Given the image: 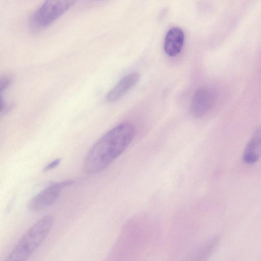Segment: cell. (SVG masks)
Here are the masks:
<instances>
[{
    "instance_id": "cell-4",
    "label": "cell",
    "mask_w": 261,
    "mask_h": 261,
    "mask_svg": "<svg viewBox=\"0 0 261 261\" xmlns=\"http://www.w3.org/2000/svg\"><path fill=\"white\" fill-rule=\"evenodd\" d=\"M73 180H66L50 184L30 200L29 207L33 211H39L53 204L59 197L63 189L74 184Z\"/></svg>"
},
{
    "instance_id": "cell-9",
    "label": "cell",
    "mask_w": 261,
    "mask_h": 261,
    "mask_svg": "<svg viewBox=\"0 0 261 261\" xmlns=\"http://www.w3.org/2000/svg\"><path fill=\"white\" fill-rule=\"evenodd\" d=\"M218 242L219 238L218 237H216L210 240L200 250L198 254L196 256L197 258L195 259L198 260L206 259L213 251L218 244Z\"/></svg>"
},
{
    "instance_id": "cell-6",
    "label": "cell",
    "mask_w": 261,
    "mask_h": 261,
    "mask_svg": "<svg viewBox=\"0 0 261 261\" xmlns=\"http://www.w3.org/2000/svg\"><path fill=\"white\" fill-rule=\"evenodd\" d=\"M140 77V74L136 72L124 76L107 93V101L113 103L119 100L137 83Z\"/></svg>"
},
{
    "instance_id": "cell-7",
    "label": "cell",
    "mask_w": 261,
    "mask_h": 261,
    "mask_svg": "<svg viewBox=\"0 0 261 261\" xmlns=\"http://www.w3.org/2000/svg\"><path fill=\"white\" fill-rule=\"evenodd\" d=\"M185 40L182 30L179 28L170 29L166 34L164 44L165 53L170 57H175L181 51Z\"/></svg>"
},
{
    "instance_id": "cell-3",
    "label": "cell",
    "mask_w": 261,
    "mask_h": 261,
    "mask_svg": "<svg viewBox=\"0 0 261 261\" xmlns=\"http://www.w3.org/2000/svg\"><path fill=\"white\" fill-rule=\"evenodd\" d=\"M77 0H45L34 13L30 26L34 31L47 28L61 16Z\"/></svg>"
},
{
    "instance_id": "cell-5",
    "label": "cell",
    "mask_w": 261,
    "mask_h": 261,
    "mask_svg": "<svg viewBox=\"0 0 261 261\" xmlns=\"http://www.w3.org/2000/svg\"><path fill=\"white\" fill-rule=\"evenodd\" d=\"M217 94L214 89L208 87H202L194 93L190 104V112L195 117H200L206 114L214 105Z\"/></svg>"
},
{
    "instance_id": "cell-10",
    "label": "cell",
    "mask_w": 261,
    "mask_h": 261,
    "mask_svg": "<svg viewBox=\"0 0 261 261\" xmlns=\"http://www.w3.org/2000/svg\"><path fill=\"white\" fill-rule=\"evenodd\" d=\"M11 77L9 75H5L1 77L0 81L1 94L8 88L11 84Z\"/></svg>"
},
{
    "instance_id": "cell-2",
    "label": "cell",
    "mask_w": 261,
    "mask_h": 261,
    "mask_svg": "<svg viewBox=\"0 0 261 261\" xmlns=\"http://www.w3.org/2000/svg\"><path fill=\"white\" fill-rule=\"evenodd\" d=\"M54 222L53 215L48 214L38 220L21 238L7 256L5 261L28 260L44 241Z\"/></svg>"
},
{
    "instance_id": "cell-8",
    "label": "cell",
    "mask_w": 261,
    "mask_h": 261,
    "mask_svg": "<svg viewBox=\"0 0 261 261\" xmlns=\"http://www.w3.org/2000/svg\"><path fill=\"white\" fill-rule=\"evenodd\" d=\"M261 158V126L257 127L246 144L243 154L246 164H253Z\"/></svg>"
},
{
    "instance_id": "cell-11",
    "label": "cell",
    "mask_w": 261,
    "mask_h": 261,
    "mask_svg": "<svg viewBox=\"0 0 261 261\" xmlns=\"http://www.w3.org/2000/svg\"><path fill=\"white\" fill-rule=\"evenodd\" d=\"M61 162V158H58L50 162L43 167V171L47 172L58 167Z\"/></svg>"
},
{
    "instance_id": "cell-12",
    "label": "cell",
    "mask_w": 261,
    "mask_h": 261,
    "mask_svg": "<svg viewBox=\"0 0 261 261\" xmlns=\"http://www.w3.org/2000/svg\"><path fill=\"white\" fill-rule=\"evenodd\" d=\"M96 1H101V0H96Z\"/></svg>"
},
{
    "instance_id": "cell-1",
    "label": "cell",
    "mask_w": 261,
    "mask_h": 261,
    "mask_svg": "<svg viewBox=\"0 0 261 261\" xmlns=\"http://www.w3.org/2000/svg\"><path fill=\"white\" fill-rule=\"evenodd\" d=\"M135 135V128L129 122L115 126L91 147L83 163L88 174L100 173L108 167L128 147Z\"/></svg>"
}]
</instances>
